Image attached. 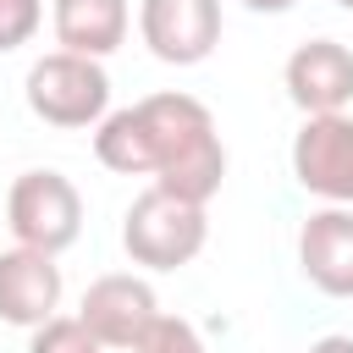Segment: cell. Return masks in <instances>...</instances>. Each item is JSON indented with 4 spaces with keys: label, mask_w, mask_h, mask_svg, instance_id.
Here are the masks:
<instances>
[{
    "label": "cell",
    "mask_w": 353,
    "mask_h": 353,
    "mask_svg": "<svg viewBox=\"0 0 353 353\" xmlns=\"http://www.w3.org/2000/svg\"><path fill=\"white\" fill-rule=\"evenodd\" d=\"M138 116L154 154V188L188 204H210L226 176V143L215 132V116L193 94H149L138 99Z\"/></svg>",
    "instance_id": "6da1fadb"
},
{
    "label": "cell",
    "mask_w": 353,
    "mask_h": 353,
    "mask_svg": "<svg viewBox=\"0 0 353 353\" xmlns=\"http://www.w3.org/2000/svg\"><path fill=\"white\" fill-rule=\"evenodd\" d=\"M204 237H210L204 204H188L165 188H143L121 215V248L132 254V265H149V270L188 265L204 248Z\"/></svg>",
    "instance_id": "7a4b0ae2"
},
{
    "label": "cell",
    "mask_w": 353,
    "mask_h": 353,
    "mask_svg": "<svg viewBox=\"0 0 353 353\" xmlns=\"http://www.w3.org/2000/svg\"><path fill=\"white\" fill-rule=\"evenodd\" d=\"M28 110L50 127H99L110 116V77L99 61L72 55V50H50L28 66Z\"/></svg>",
    "instance_id": "3957f363"
},
{
    "label": "cell",
    "mask_w": 353,
    "mask_h": 353,
    "mask_svg": "<svg viewBox=\"0 0 353 353\" xmlns=\"http://www.w3.org/2000/svg\"><path fill=\"white\" fill-rule=\"evenodd\" d=\"M6 226L17 232L22 248L61 254L83 232V199L61 171H22L6 193Z\"/></svg>",
    "instance_id": "277c9868"
},
{
    "label": "cell",
    "mask_w": 353,
    "mask_h": 353,
    "mask_svg": "<svg viewBox=\"0 0 353 353\" xmlns=\"http://www.w3.org/2000/svg\"><path fill=\"white\" fill-rule=\"evenodd\" d=\"M292 176L303 193L353 204V116H303L292 138Z\"/></svg>",
    "instance_id": "5b68a950"
},
{
    "label": "cell",
    "mask_w": 353,
    "mask_h": 353,
    "mask_svg": "<svg viewBox=\"0 0 353 353\" xmlns=\"http://www.w3.org/2000/svg\"><path fill=\"white\" fill-rule=\"evenodd\" d=\"M138 33L154 61L165 66H199L221 44V0H143Z\"/></svg>",
    "instance_id": "8992f818"
},
{
    "label": "cell",
    "mask_w": 353,
    "mask_h": 353,
    "mask_svg": "<svg viewBox=\"0 0 353 353\" xmlns=\"http://www.w3.org/2000/svg\"><path fill=\"white\" fill-rule=\"evenodd\" d=\"M77 320L105 342V347H138L149 336V325L160 320V303H154V287L143 276H99L88 281L83 303H77Z\"/></svg>",
    "instance_id": "52a82bcc"
},
{
    "label": "cell",
    "mask_w": 353,
    "mask_h": 353,
    "mask_svg": "<svg viewBox=\"0 0 353 353\" xmlns=\"http://www.w3.org/2000/svg\"><path fill=\"white\" fill-rule=\"evenodd\" d=\"M281 83L303 116H342V105L353 99V50L336 39H309L287 55Z\"/></svg>",
    "instance_id": "ba28073f"
},
{
    "label": "cell",
    "mask_w": 353,
    "mask_h": 353,
    "mask_svg": "<svg viewBox=\"0 0 353 353\" xmlns=\"http://www.w3.org/2000/svg\"><path fill=\"white\" fill-rule=\"evenodd\" d=\"M61 309V265L55 254H39V248H6L0 254V320L6 325H22V331H39L44 320H55Z\"/></svg>",
    "instance_id": "9c48e42d"
},
{
    "label": "cell",
    "mask_w": 353,
    "mask_h": 353,
    "mask_svg": "<svg viewBox=\"0 0 353 353\" xmlns=\"http://www.w3.org/2000/svg\"><path fill=\"white\" fill-rule=\"evenodd\" d=\"M298 265L325 298H353V210H314L298 232Z\"/></svg>",
    "instance_id": "30bf717a"
},
{
    "label": "cell",
    "mask_w": 353,
    "mask_h": 353,
    "mask_svg": "<svg viewBox=\"0 0 353 353\" xmlns=\"http://www.w3.org/2000/svg\"><path fill=\"white\" fill-rule=\"evenodd\" d=\"M127 22H132V6L127 0H55V39L61 50L72 55H110L127 44Z\"/></svg>",
    "instance_id": "8fae6325"
},
{
    "label": "cell",
    "mask_w": 353,
    "mask_h": 353,
    "mask_svg": "<svg viewBox=\"0 0 353 353\" xmlns=\"http://www.w3.org/2000/svg\"><path fill=\"white\" fill-rule=\"evenodd\" d=\"M94 154L105 171H121V176H154V154H149V132H143V116L138 105L127 110H110L94 132Z\"/></svg>",
    "instance_id": "7c38bea8"
},
{
    "label": "cell",
    "mask_w": 353,
    "mask_h": 353,
    "mask_svg": "<svg viewBox=\"0 0 353 353\" xmlns=\"http://www.w3.org/2000/svg\"><path fill=\"white\" fill-rule=\"evenodd\" d=\"M28 353H105V342H99L77 314H55V320H44V325L33 331Z\"/></svg>",
    "instance_id": "4fadbf2b"
},
{
    "label": "cell",
    "mask_w": 353,
    "mask_h": 353,
    "mask_svg": "<svg viewBox=\"0 0 353 353\" xmlns=\"http://www.w3.org/2000/svg\"><path fill=\"white\" fill-rule=\"evenodd\" d=\"M132 353H210V347H204V336H199L182 314H160Z\"/></svg>",
    "instance_id": "5bb4252c"
},
{
    "label": "cell",
    "mask_w": 353,
    "mask_h": 353,
    "mask_svg": "<svg viewBox=\"0 0 353 353\" xmlns=\"http://www.w3.org/2000/svg\"><path fill=\"white\" fill-rule=\"evenodd\" d=\"M39 22H44L39 0H0V55L17 50V44H28L39 33Z\"/></svg>",
    "instance_id": "9a60e30c"
},
{
    "label": "cell",
    "mask_w": 353,
    "mask_h": 353,
    "mask_svg": "<svg viewBox=\"0 0 353 353\" xmlns=\"http://www.w3.org/2000/svg\"><path fill=\"white\" fill-rule=\"evenodd\" d=\"M309 353H353V336H320L309 342Z\"/></svg>",
    "instance_id": "2e32d148"
},
{
    "label": "cell",
    "mask_w": 353,
    "mask_h": 353,
    "mask_svg": "<svg viewBox=\"0 0 353 353\" xmlns=\"http://www.w3.org/2000/svg\"><path fill=\"white\" fill-rule=\"evenodd\" d=\"M248 11H265V17H276V11H292L298 0H243Z\"/></svg>",
    "instance_id": "e0dca14e"
},
{
    "label": "cell",
    "mask_w": 353,
    "mask_h": 353,
    "mask_svg": "<svg viewBox=\"0 0 353 353\" xmlns=\"http://www.w3.org/2000/svg\"><path fill=\"white\" fill-rule=\"evenodd\" d=\"M336 6H342V11H353V0H336Z\"/></svg>",
    "instance_id": "ac0fdd59"
}]
</instances>
